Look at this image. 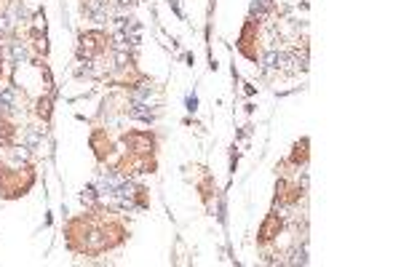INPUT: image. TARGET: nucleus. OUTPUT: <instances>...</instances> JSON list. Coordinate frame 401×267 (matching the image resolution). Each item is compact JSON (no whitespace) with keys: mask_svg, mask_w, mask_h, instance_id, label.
<instances>
[{"mask_svg":"<svg viewBox=\"0 0 401 267\" xmlns=\"http://www.w3.org/2000/svg\"><path fill=\"white\" fill-rule=\"evenodd\" d=\"M268 8H270V0H254V14L257 11L262 14V11H268Z\"/></svg>","mask_w":401,"mask_h":267,"instance_id":"f03ea898","label":"nucleus"},{"mask_svg":"<svg viewBox=\"0 0 401 267\" xmlns=\"http://www.w3.org/2000/svg\"><path fill=\"white\" fill-rule=\"evenodd\" d=\"M123 142L131 144L134 152H150L153 150V136L150 134H126Z\"/></svg>","mask_w":401,"mask_h":267,"instance_id":"f257e3e1","label":"nucleus"}]
</instances>
